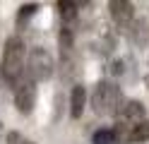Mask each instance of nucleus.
<instances>
[{
  "label": "nucleus",
  "mask_w": 149,
  "mask_h": 144,
  "mask_svg": "<svg viewBox=\"0 0 149 144\" xmlns=\"http://www.w3.org/2000/svg\"><path fill=\"white\" fill-rule=\"evenodd\" d=\"M116 120H118L120 125H130V127H135L137 122H144V120H147V108H144V103H139V101H135V99L123 101L120 111L116 113Z\"/></svg>",
  "instance_id": "39448f33"
},
{
  "label": "nucleus",
  "mask_w": 149,
  "mask_h": 144,
  "mask_svg": "<svg viewBox=\"0 0 149 144\" xmlns=\"http://www.w3.org/2000/svg\"><path fill=\"white\" fill-rule=\"evenodd\" d=\"M149 139V120L137 122L132 130H130V139L127 142H147Z\"/></svg>",
  "instance_id": "1a4fd4ad"
},
{
  "label": "nucleus",
  "mask_w": 149,
  "mask_h": 144,
  "mask_svg": "<svg viewBox=\"0 0 149 144\" xmlns=\"http://www.w3.org/2000/svg\"><path fill=\"white\" fill-rule=\"evenodd\" d=\"M77 7H79V3H70V0H60L58 3L60 17H63V26L72 29L74 24H77Z\"/></svg>",
  "instance_id": "6e6552de"
},
{
  "label": "nucleus",
  "mask_w": 149,
  "mask_h": 144,
  "mask_svg": "<svg viewBox=\"0 0 149 144\" xmlns=\"http://www.w3.org/2000/svg\"><path fill=\"white\" fill-rule=\"evenodd\" d=\"M123 91L116 82H99L91 91V108H94L96 115H116L123 106Z\"/></svg>",
  "instance_id": "f03ea898"
},
{
  "label": "nucleus",
  "mask_w": 149,
  "mask_h": 144,
  "mask_svg": "<svg viewBox=\"0 0 149 144\" xmlns=\"http://www.w3.org/2000/svg\"><path fill=\"white\" fill-rule=\"evenodd\" d=\"M5 139H7V144H34L29 137H24L22 132H15V130H12V132H7V134H5Z\"/></svg>",
  "instance_id": "f8f14e48"
},
{
  "label": "nucleus",
  "mask_w": 149,
  "mask_h": 144,
  "mask_svg": "<svg viewBox=\"0 0 149 144\" xmlns=\"http://www.w3.org/2000/svg\"><path fill=\"white\" fill-rule=\"evenodd\" d=\"M58 43H60V53H72V29H68V26L60 29Z\"/></svg>",
  "instance_id": "9d476101"
},
{
  "label": "nucleus",
  "mask_w": 149,
  "mask_h": 144,
  "mask_svg": "<svg viewBox=\"0 0 149 144\" xmlns=\"http://www.w3.org/2000/svg\"><path fill=\"white\" fill-rule=\"evenodd\" d=\"M12 96H15L17 111L24 113V115H29V113L34 111V106H36V82L26 74L19 84L12 86Z\"/></svg>",
  "instance_id": "20e7f679"
},
{
  "label": "nucleus",
  "mask_w": 149,
  "mask_h": 144,
  "mask_svg": "<svg viewBox=\"0 0 149 144\" xmlns=\"http://www.w3.org/2000/svg\"><path fill=\"white\" fill-rule=\"evenodd\" d=\"M94 144H116L113 130H96V134H94Z\"/></svg>",
  "instance_id": "9b49d317"
},
{
  "label": "nucleus",
  "mask_w": 149,
  "mask_h": 144,
  "mask_svg": "<svg viewBox=\"0 0 149 144\" xmlns=\"http://www.w3.org/2000/svg\"><path fill=\"white\" fill-rule=\"evenodd\" d=\"M3 72L10 82V89L26 77V46L19 36H10L3 46Z\"/></svg>",
  "instance_id": "f257e3e1"
},
{
  "label": "nucleus",
  "mask_w": 149,
  "mask_h": 144,
  "mask_svg": "<svg viewBox=\"0 0 149 144\" xmlns=\"http://www.w3.org/2000/svg\"><path fill=\"white\" fill-rule=\"evenodd\" d=\"M0 139H3V120H0Z\"/></svg>",
  "instance_id": "4468645a"
},
{
  "label": "nucleus",
  "mask_w": 149,
  "mask_h": 144,
  "mask_svg": "<svg viewBox=\"0 0 149 144\" xmlns=\"http://www.w3.org/2000/svg\"><path fill=\"white\" fill-rule=\"evenodd\" d=\"M36 10H39V5H36V3H31V5H22V10H19V22H22V19H26V17H31Z\"/></svg>",
  "instance_id": "ddd939ff"
},
{
  "label": "nucleus",
  "mask_w": 149,
  "mask_h": 144,
  "mask_svg": "<svg viewBox=\"0 0 149 144\" xmlns=\"http://www.w3.org/2000/svg\"><path fill=\"white\" fill-rule=\"evenodd\" d=\"M108 10H111V17L118 26H130L135 19V5L132 3H125V0H111L108 3Z\"/></svg>",
  "instance_id": "423d86ee"
},
{
  "label": "nucleus",
  "mask_w": 149,
  "mask_h": 144,
  "mask_svg": "<svg viewBox=\"0 0 149 144\" xmlns=\"http://www.w3.org/2000/svg\"><path fill=\"white\" fill-rule=\"evenodd\" d=\"M53 72H55L53 55L41 46L31 48L29 55H26V74H29L34 82H46V79L53 77Z\"/></svg>",
  "instance_id": "7ed1b4c3"
},
{
  "label": "nucleus",
  "mask_w": 149,
  "mask_h": 144,
  "mask_svg": "<svg viewBox=\"0 0 149 144\" xmlns=\"http://www.w3.org/2000/svg\"><path fill=\"white\" fill-rule=\"evenodd\" d=\"M84 108H87V89L82 84H74L70 91V115L72 118H82Z\"/></svg>",
  "instance_id": "0eeeda50"
}]
</instances>
